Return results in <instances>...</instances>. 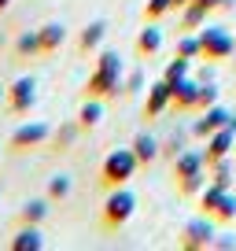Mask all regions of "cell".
<instances>
[{
	"label": "cell",
	"instance_id": "1",
	"mask_svg": "<svg viewBox=\"0 0 236 251\" xmlns=\"http://www.w3.org/2000/svg\"><path fill=\"white\" fill-rule=\"evenodd\" d=\"M207 181H211V174H207L203 148H185L181 155L173 159V188H177V196L196 200L207 188Z\"/></svg>",
	"mask_w": 236,
	"mask_h": 251
},
{
	"label": "cell",
	"instance_id": "2",
	"mask_svg": "<svg viewBox=\"0 0 236 251\" xmlns=\"http://www.w3.org/2000/svg\"><path fill=\"white\" fill-rule=\"evenodd\" d=\"M118 93H122V55L103 48V52L96 55V71L89 74V81H85V96L107 103V100H115Z\"/></svg>",
	"mask_w": 236,
	"mask_h": 251
},
{
	"label": "cell",
	"instance_id": "3",
	"mask_svg": "<svg viewBox=\"0 0 236 251\" xmlns=\"http://www.w3.org/2000/svg\"><path fill=\"white\" fill-rule=\"evenodd\" d=\"M141 170V163H137L133 148H115L103 155L100 163V174H96V185H100V192H111V188H122L133 181V174Z\"/></svg>",
	"mask_w": 236,
	"mask_h": 251
},
{
	"label": "cell",
	"instance_id": "4",
	"mask_svg": "<svg viewBox=\"0 0 236 251\" xmlns=\"http://www.w3.org/2000/svg\"><path fill=\"white\" fill-rule=\"evenodd\" d=\"M137 214V192L133 188H111L103 196V207H100V229L103 233H118L129 218Z\"/></svg>",
	"mask_w": 236,
	"mask_h": 251
},
{
	"label": "cell",
	"instance_id": "5",
	"mask_svg": "<svg viewBox=\"0 0 236 251\" xmlns=\"http://www.w3.org/2000/svg\"><path fill=\"white\" fill-rule=\"evenodd\" d=\"M199 211L207 214V218L221 222V226H229V222L236 218V196H233V188H221V185H207L203 192L196 196Z\"/></svg>",
	"mask_w": 236,
	"mask_h": 251
},
{
	"label": "cell",
	"instance_id": "6",
	"mask_svg": "<svg viewBox=\"0 0 236 251\" xmlns=\"http://www.w3.org/2000/svg\"><path fill=\"white\" fill-rule=\"evenodd\" d=\"M199 41H203V63L214 67L221 59H233L236 52V33H229L225 26H199Z\"/></svg>",
	"mask_w": 236,
	"mask_h": 251
},
{
	"label": "cell",
	"instance_id": "7",
	"mask_svg": "<svg viewBox=\"0 0 236 251\" xmlns=\"http://www.w3.org/2000/svg\"><path fill=\"white\" fill-rule=\"evenodd\" d=\"M4 107H8L11 118H23L37 107V81L33 78H15L8 85V96H4Z\"/></svg>",
	"mask_w": 236,
	"mask_h": 251
},
{
	"label": "cell",
	"instance_id": "8",
	"mask_svg": "<svg viewBox=\"0 0 236 251\" xmlns=\"http://www.w3.org/2000/svg\"><path fill=\"white\" fill-rule=\"evenodd\" d=\"M52 137V129H48V122H23L11 129L8 137V151H15V155H26V151L41 148V144Z\"/></svg>",
	"mask_w": 236,
	"mask_h": 251
},
{
	"label": "cell",
	"instance_id": "9",
	"mask_svg": "<svg viewBox=\"0 0 236 251\" xmlns=\"http://www.w3.org/2000/svg\"><path fill=\"white\" fill-rule=\"evenodd\" d=\"M236 148V126H221V129H214L211 137L203 141V159H207V170H211L214 163H221V159H229Z\"/></svg>",
	"mask_w": 236,
	"mask_h": 251
},
{
	"label": "cell",
	"instance_id": "10",
	"mask_svg": "<svg viewBox=\"0 0 236 251\" xmlns=\"http://www.w3.org/2000/svg\"><path fill=\"white\" fill-rule=\"evenodd\" d=\"M214 244V218H196V222H189V226L181 229V240H177V248L181 251H203V248H211Z\"/></svg>",
	"mask_w": 236,
	"mask_h": 251
},
{
	"label": "cell",
	"instance_id": "11",
	"mask_svg": "<svg viewBox=\"0 0 236 251\" xmlns=\"http://www.w3.org/2000/svg\"><path fill=\"white\" fill-rule=\"evenodd\" d=\"M229 118H233V111H225L221 103H214V107L199 111V118L192 122V137H196V141H207V137H211L214 129H221Z\"/></svg>",
	"mask_w": 236,
	"mask_h": 251
},
{
	"label": "cell",
	"instance_id": "12",
	"mask_svg": "<svg viewBox=\"0 0 236 251\" xmlns=\"http://www.w3.org/2000/svg\"><path fill=\"white\" fill-rule=\"evenodd\" d=\"M63 45H67V26H63V23H45V26L37 30V59L55 55Z\"/></svg>",
	"mask_w": 236,
	"mask_h": 251
},
{
	"label": "cell",
	"instance_id": "13",
	"mask_svg": "<svg viewBox=\"0 0 236 251\" xmlns=\"http://www.w3.org/2000/svg\"><path fill=\"white\" fill-rule=\"evenodd\" d=\"M170 100H173V85L166 78H159L155 85L148 89V100H144V118H159L163 111H170Z\"/></svg>",
	"mask_w": 236,
	"mask_h": 251
},
{
	"label": "cell",
	"instance_id": "14",
	"mask_svg": "<svg viewBox=\"0 0 236 251\" xmlns=\"http://www.w3.org/2000/svg\"><path fill=\"white\" fill-rule=\"evenodd\" d=\"M196 96H199V81L196 78H185L181 85H173L170 111H173V115H196Z\"/></svg>",
	"mask_w": 236,
	"mask_h": 251
},
{
	"label": "cell",
	"instance_id": "15",
	"mask_svg": "<svg viewBox=\"0 0 236 251\" xmlns=\"http://www.w3.org/2000/svg\"><path fill=\"white\" fill-rule=\"evenodd\" d=\"M133 52H137V59H155V55L163 52V30H159L155 23H148L141 33H137Z\"/></svg>",
	"mask_w": 236,
	"mask_h": 251
},
{
	"label": "cell",
	"instance_id": "16",
	"mask_svg": "<svg viewBox=\"0 0 236 251\" xmlns=\"http://www.w3.org/2000/svg\"><path fill=\"white\" fill-rule=\"evenodd\" d=\"M8 251H45V233H41V226H23L8 240Z\"/></svg>",
	"mask_w": 236,
	"mask_h": 251
},
{
	"label": "cell",
	"instance_id": "17",
	"mask_svg": "<svg viewBox=\"0 0 236 251\" xmlns=\"http://www.w3.org/2000/svg\"><path fill=\"white\" fill-rule=\"evenodd\" d=\"M129 148H133V155H137V163H141V170H148V166L159 159V141H155L151 133H137Z\"/></svg>",
	"mask_w": 236,
	"mask_h": 251
},
{
	"label": "cell",
	"instance_id": "18",
	"mask_svg": "<svg viewBox=\"0 0 236 251\" xmlns=\"http://www.w3.org/2000/svg\"><path fill=\"white\" fill-rule=\"evenodd\" d=\"M103 33H107V23H103V19H93V23L81 30V37H78V52L81 55H93L96 48L103 45Z\"/></svg>",
	"mask_w": 236,
	"mask_h": 251
},
{
	"label": "cell",
	"instance_id": "19",
	"mask_svg": "<svg viewBox=\"0 0 236 251\" xmlns=\"http://www.w3.org/2000/svg\"><path fill=\"white\" fill-rule=\"evenodd\" d=\"M78 126H81V133H89V129H96V126L103 122V100H89L85 96V103L78 107Z\"/></svg>",
	"mask_w": 236,
	"mask_h": 251
},
{
	"label": "cell",
	"instance_id": "20",
	"mask_svg": "<svg viewBox=\"0 0 236 251\" xmlns=\"http://www.w3.org/2000/svg\"><path fill=\"white\" fill-rule=\"evenodd\" d=\"M48 203H52V200H26L23 203V211H19V222H23V226H41V222L48 218Z\"/></svg>",
	"mask_w": 236,
	"mask_h": 251
},
{
	"label": "cell",
	"instance_id": "21",
	"mask_svg": "<svg viewBox=\"0 0 236 251\" xmlns=\"http://www.w3.org/2000/svg\"><path fill=\"white\" fill-rule=\"evenodd\" d=\"M78 133H81L78 118H74V122H63L59 129H55V137H52V151H55V155H63V151L71 148L74 141H78Z\"/></svg>",
	"mask_w": 236,
	"mask_h": 251
},
{
	"label": "cell",
	"instance_id": "22",
	"mask_svg": "<svg viewBox=\"0 0 236 251\" xmlns=\"http://www.w3.org/2000/svg\"><path fill=\"white\" fill-rule=\"evenodd\" d=\"M173 55H181V59H203V41H199V33H181V41L173 45Z\"/></svg>",
	"mask_w": 236,
	"mask_h": 251
},
{
	"label": "cell",
	"instance_id": "23",
	"mask_svg": "<svg viewBox=\"0 0 236 251\" xmlns=\"http://www.w3.org/2000/svg\"><path fill=\"white\" fill-rule=\"evenodd\" d=\"M207 15H211V11H207L203 4H199V0H192L189 8L181 11V33H192V30H199V26L207 23Z\"/></svg>",
	"mask_w": 236,
	"mask_h": 251
},
{
	"label": "cell",
	"instance_id": "24",
	"mask_svg": "<svg viewBox=\"0 0 236 251\" xmlns=\"http://www.w3.org/2000/svg\"><path fill=\"white\" fill-rule=\"evenodd\" d=\"M163 78L170 81V85H181L185 78H192V59H181V55H173V59L163 67Z\"/></svg>",
	"mask_w": 236,
	"mask_h": 251
},
{
	"label": "cell",
	"instance_id": "25",
	"mask_svg": "<svg viewBox=\"0 0 236 251\" xmlns=\"http://www.w3.org/2000/svg\"><path fill=\"white\" fill-rule=\"evenodd\" d=\"M15 55L23 59H37V30H26L15 37Z\"/></svg>",
	"mask_w": 236,
	"mask_h": 251
},
{
	"label": "cell",
	"instance_id": "26",
	"mask_svg": "<svg viewBox=\"0 0 236 251\" xmlns=\"http://www.w3.org/2000/svg\"><path fill=\"white\" fill-rule=\"evenodd\" d=\"M45 196L52 200V203L67 200V196H71V177H67V174H55V177L48 181V192H45Z\"/></svg>",
	"mask_w": 236,
	"mask_h": 251
},
{
	"label": "cell",
	"instance_id": "27",
	"mask_svg": "<svg viewBox=\"0 0 236 251\" xmlns=\"http://www.w3.org/2000/svg\"><path fill=\"white\" fill-rule=\"evenodd\" d=\"M218 103V85L214 81H199V96H196V115L199 111H207V107H214Z\"/></svg>",
	"mask_w": 236,
	"mask_h": 251
},
{
	"label": "cell",
	"instance_id": "28",
	"mask_svg": "<svg viewBox=\"0 0 236 251\" xmlns=\"http://www.w3.org/2000/svg\"><path fill=\"white\" fill-rule=\"evenodd\" d=\"M211 185H221V188H233V166H229V159H221V163H214L211 170Z\"/></svg>",
	"mask_w": 236,
	"mask_h": 251
},
{
	"label": "cell",
	"instance_id": "29",
	"mask_svg": "<svg viewBox=\"0 0 236 251\" xmlns=\"http://www.w3.org/2000/svg\"><path fill=\"white\" fill-rule=\"evenodd\" d=\"M181 144H185V133H173V137H166V141H159V155L173 163V159H177V155L185 151Z\"/></svg>",
	"mask_w": 236,
	"mask_h": 251
},
{
	"label": "cell",
	"instance_id": "30",
	"mask_svg": "<svg viewBox=\"0 0 236 251\" xmlns=\"http://www.w3.org/2000/svg\"><path fill=\"white\" fill-rule=\"evenodd\" d=\"M166 11H173V0H148V4H144V19H148V23H159Z\"/></svg>",
	"mask_w": 236,
	"mask_h": 251
},
{
	"label": "cell",
	"instance_id": "31",
	"mask_svg": "<svg viewBox=\"0 0 236 251\" xmlns=\"http://www.w3.org/2000/svg\"><path fill=\"white\" fill-rule=\"evenodd\" d=\"M122 93H129V96H137V93H144V71L137 67L129 78H122Z\"/></svg>",
	"mask_w": 236,
	"mask_h": 251
},
{
	"label": "cell",
	"instance_id": "32",
	"mask_svg": "<svg viewBox=\"0 0 236 251\" xmlns=\"http://www.w3.org/2000/svg\"><path fill=\"white\" fill-rule=\"evenodd\" d=\"M199 4H203L207 11H229L236 4V0H199Z\"/></svg>",
	"mask_w": 236,
	"mask_h": 251
},
{
	"label": "cell",
	"instance_id": "33",
	"mask_svg": "<svg viewBox=\"0 0 236 251\" xmlns=\"http://www.w3.org/2000/svg\"><path fill=\"white\" fill-rule=\"evenodd\" d=\"M211 248H236V240H233V236H214V244H211Z\"/></svg>",
	"mask_w": 236,
	"mask_h": 251
},
{
	"label": "cell",
	"instance_id": "34",
	"mask_svg": "<svg viewBox=\"0 0 236 251\" xmlns=\"http://www.w3.org/2000/svg\"><path fill=\"white\" fill-rule=\"evenodd\" d=\"M211 67H214V63H207L203 71H199V74H192V78H196V81H211V78H214V71H211Z\"/></svg>",
	"mask_w": 236,
	"mask_h": 251
},
{
	"label": "cell",
	"instance_id": "35",
	"mask_svg": "<svg viewBox=\"0 0 236 251\" xmlns=\"http://www.w3.org/2000/svg\"><path fill=\"white\" fill-rule=\"evenodd\" d=\"M189 4H192V0H173V11H185Z\"/></svg>",
	"mask_w": 236,
	"mask_h": 251
},
{
	"label": "cell",
	"instance_id": "36",
	"mask_svg": "<svg viewBox=\"0 0 236 251\" xmlns=\"http://www.w3.org/2000/svg\"><path fill=\"white\" fill-rule=\"evenodd\" d=\"M8 8H11V0H0V15H4Z\"/></svg>",
	"mask_w": 236,
	"mask_h": 251
},
{
	"label": "cell",
	"instance_id": "37",
	"mask_svg": "<svg viewBox=\"0 0 236 251\" xmlns=\"http://www.w3.org/2000/svg\"><path fill=\"white\" fill-rule=\"evenodd\" d=\"M4 96H8V85H0V103H4Z\"/></svg>",
	"mask_w": 236,
	"mask_h": 251
},
{
	"label": "cell",
	"instance_id": "38",
	"mask_svg": "<svg viewBox=\"0 0 236 251\" xmlns=\"http://www.w3.org/2000/svg\"><path fill=\"white\" fill-rule=\"evenodd\" d=\"M229 63H233V67H236V52H233V59H229Z\"/></svg>",
	"mask_w": 236,
	"mask_h": 251
},
{
	"label": "cell",
	"instance_id": "39",
	"mask_svg": "<svg viewBox=\"0 0 236 251\" xmlns=\"http://www.w3.org/2000/svg\"><path fill=\"white\" fill-rule=\"evenodd\" d=\"M0 48H4V33H0Z\"/></svg>",
	"mask_w": 236,
	"mask_h": 251
}]
</instances>
